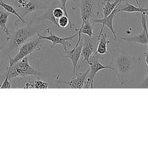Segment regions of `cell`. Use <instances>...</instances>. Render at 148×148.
I'll list each match as a JSON object with an SVG mask.
<instances>
[{
	"label": "cell",
	"mask_w": 148,
	"mask_h": 148,
	"mask_svg": "<svg viewBox=\"0 0 148 148\" xmlns=\"http://www.w3.org/2000/svg\"><path fill=\"white\" fill-rule=\"evenodd\" d=\"M121 2L120 0H115L113 2L111 0H103L102 1V4L103 5V17L108 16L110 14L114 9L119 6Z\"/></svg>",
	"instance_id": "cell-18"
},
{
	"label": "cell",
	"mask_w": 148,
	"mask_h": 148,
	"mask_svg": "<svg viewBox=\"0 0 148 148\" xmlns=\"http://www.w3.org/2000/svg\"><path fill=\"white\" fill-rule=\"evenodd\" d=\"M47 33L49 34V35L47 36H43L42 35H40L39 33H37V35L41 39L43 40H49L51 42V45H50V48L51 49H54V47L57 45H61L62 46L63 49L64 50V52L68 49L70 47H71L72 46V43L71 42L72 39L77 35H78L77 32H76V34L71 36H68V37H65V38H62V37H60L57 35H56V34H53V32H51L50 31V29L47 28L46 29Z\"/></svg>",
	"instance_id": "cell-5"
},
{
	"label": "cell",
	"mask_w": 148,
	"mask_h": 148,
	"mask_svg": "<svg viewBox=\"0 0 148 148\" xmlns=\"http://www.w3.org/2000/svg\"><path fill=\"white\" fill-rule=\"evenodd\" d=\"M43 45V39H41L38 36L34 37L33 38H32L18 48V53L13 58L8 56L9 65H12L13 63L23 58L27 57L28 55L32 54L36 51L40 50Z\"/></svg>",
	"instance_id": "cell-3"
},
{
	"label": "cell",
	"mask_w": 148,
	"mask_h": 148,
	"mask_svg": "<svg viewBox=\"0 0 148 148\" xmlns=\"http://www.w3.org/2000/svg\"><path fill=\"white\" fill-rule=\"evenodd\" d=\"M89 72L87 76L86 83L85 87L86 88H93L94 78L97 73L101 70L104 69H109L114 71V69L110 65H102L97 58L96 56H92L90 59Z\"/></svg>",
	"instance_id": "cell-6"
},
{
	"label": "cell",
	"mask_w": 148,
	"mask_h": 148,
	"mask_svg": "<svg viewBox=\"0 0 148 148\" xmlns=\"http://www.w3.org/2000/svg\"><path fill=\"white\" fill-rule=\"evenodd\" d=\"M78 8L80 9V16L82 20L81 25L86 21L90 20L95 11L94 0H81Z\"/></svg>",
	"instance_id": "cell-8"
},
{
	"label": "cell",
	"mask_w": 148,
	"mask_h": 148,
	"mask_svg": "<svg viewBox=\"0 0 148 148\" xmlns=\"http://www.w3.org/2000/svg\"><path fill=\"white\" fill-rule=\"evenodd\" d=\"M117 7H118V6L108 16H106L105 17H103V18H101V19L97 18V19H92V23H99V24H102V27L101 28V30L99 31V34L97 38L100 37V36L101 35V34L103 32L104 27L106 26L110 29V31L112 33V34L113 35V37L114 38V40L116 39V32H115V31H114V28H113V19H114V17L116 16V14L119 12L118 9H117Z\"/></svg>",
	"instance_id": "cell-9"
},
{
	"label": "cell",
	"mask_w": 148,
	"mask_h": 148,
	"mask_svg": "<svg viewBox=\"0 0 148 148\" xmlns=\"http://www.w3.org/2000/svg\"><path fill=\"white\" fill-rule=\"evenodd\" d=\"M5 78L3 79V82L0 84L1 88H9L11 87V81L12 80L9 79V72L7 70L5 71Z\"/></svg>",
	"instance_id": "cell-22"
},
{
	"label": "cell",
	"mask_w": 148,
	"mask_h": 148,
	"mask_svg": "<svg viewBox=\"0 0 148 148\" xmlns=\"http://www.w3.org/2000/svg\"><path fill=\"white\" fill-rule=\"evenodd\" d=\"M57 1L60 3V5L61 6V8H62V9L64 11L65 15L67 17H69V16H68V14L67 13V10H66V3H67V1L68 0H57Z\"/></svg>",
	"instance_id": "cell-24"
},
{
	"label": "cell",
	"mask_w": 148,
	"mask_h": 148,
	"mask_svg": "<svg viewBox=\"0 0 148 148\" xmlns=\"http://www.w3.org/2000/svg\"><path fill=\"white\" fill-rule=\"evenodd\" d=\"M109 53L111 55L110 65L113 68L121 87H123L127 76L134 68L135 57L123 50L120 47L109 50Z\"/></svg>",
	"instance_id": "cell-1"
},
{
	"label": "cell",
	"mask_w": 148,
	"mask_h": 148,
	"mask_svg": "<svg viewBox=\"0 0 148 148\" xmlns=\"http://www.w3.org/2000/svg\"><path fill=\"white\" fill-rule=\"evenodd\" d=\"M53 14L56 19H58L60 17L64 15L65 13L61 6H57L53 10Z\"/></svg>",
	"instance_id": "cell-23"
},
{
	"label": "cell",
	"mask_w": 148,
	"mask_h": 148,
	"mask_svg": "<svg viewBox=\"0 0 148 148\" xmlns=\"http://www.w3.org/2000/svg\"><path fill=\"white\" fill-rule=\"evenodd\" d=\"M146 15L145 14L141 13V24L143 29L141 33L133 36L121 38V40H123L128 42H133L147 45L146 48L148 49V34H147V28L146 25Z\"/></svg>",
	"instance_id": "cell-7"
},
{
	"label": "cell",
	"mask_w": 148,
	"mask_h": 148,
	"mask_svg": "<svg viewBox=\"0 0 148 148\" xmlns=\"http://www.w3.org/2000/svg\"><path fill=\"white\" fill-rule=\"evenodd\" d=\"M83 43V39L82 38L81 40L77 47H74L73 49H72V50H70L67 49L65 51V58L69 59L71 61L74 72H75L76 69L78 65L79 60L81 56Z\"/></svg>",
	"instance_id": "cell-11"
},
{
	"label": "cell",
	"mask_w": 148,
	"mask_h": 148,
	"mask_svg": "<svg viewBox=\"0 0 148 148\" xmlns=\"http://www.w3.org/2000/svg\"><path fill=\"white\" fill-rule=\"evenodd\" d=\"M147 34H148V28H147Z\"/></svg>",
	"instance_id": "cell-29"
},
{
	"label": "cell",
	"mask_w": 148,
	"mask_h": 148,
	"mask_svg": "<svg viewBox=\"0 0 148 148\" xmlns=\"http://www.w3.org/2000/svg\"><path fill=\"white\" fill-rule=\"evenodd\" d=\"M9 16V13L8 12H4L0 9V28L3 30L6 35V41H9L10 40V38L9 37V31L7 27Z\"/></svg>",
	"instance_id": "cell-17"
},
{
	"label": "cell",
	"mask_w": 148,
	"mask_h": 148,
	"mask_svg": "<svg viewBox=\"0 0 148 148\" xmlns=\"http://www.w3.org/2000/svg\"><path fill=\"white\" fill-rule=\"evenodd\" d=\"M57 23H58L59 27L65 28L69 24V28H72V24L71 19L69 18V17H67L65 14L58 19Z\"/></svg>",
	"instance_id": "cell-21"
},
{
	"label": "cell",
	"mask_w": 148,
	"mask_h": 148,
	"mask_svg": "<svg viewBox=\"0 0 148 148\" xmlns=\"http://www.w3.org/2000/svg\"><path fill=\"white\" fill-rule=\"evenodd\" d=\"M0 6H1L2 8H3V9H4L6 12H8V13H11V14H14V16H16L18 18V20H19L20 21H21L22 23H24V24L26 23V21H25L24 20V19L21 16V15L19 14V13H18V12L16 10V9H15L14 7H13L12 6H11V5H9V4H8V3H6V2H5L3 0H0Z\"/></svg>",
	"instance_id": "cell-20"
},
{
	"label": "cell",
	"mask_w": 148,
	"mask_h": 148,
	"mask_svg": "<svg viewBox=\"0 0 148 148\" xmlns=\"http://www.w3.org/2000/svg\"><path fill=\"white\" fill-rule=\"evenodd\" d=\"M123 0H120V2H121Z\"/></svg>",
	"instance_id": "cell-28"
},
{
	"label": "cell",
	"mask_w": 148,
	"mask_h": 148,
	"mask_svg": "<svg viewBox=\"0 0 148 148\" xmlns=\"http://www.w3.org/2000/svg\"><path fill=\"white\" fill-rule=\"evenodd\" d=\"M148 87V72L146 77L145 79V81L143 82V87Z\"/></svg>",
	"instance_id": "cell-26"
},
{
	"label": "cell",
	"mask_w": 148,
	"mask_h": 148,
	"mask_svg": "<svg viewBox=\"0 0 148 148\" xmlns=\"http://www.w3.org/2000/svg\"><path fill=\"white\" fill-rule=\"evenodd\" d=\"M35 34H37V31L31 28L23 27L17 29L14 34V36L12 39L9 51L16 50L24 43L31 39Z\"/></svg>",
	"instance_id": "cell-4"
},
{
	"label": "cell",
	"mask_w": 148,
	"mask_h": 148,
	"mask_svg": "<svg viewBox=\"0 0 148 148\" xmlns=\"http://www.w3.org/2000/svg\"><path fill=\"white\" fill-rule=\"evenodd\" d=\"M1 50H2V48H1V47H0V53L1 51Z\"/></svg>",
	"instance_id": "cell-27"
},
{
	"label": "cell",
	"mask_w": 148,
	"mask_h": 148,
	"mask_svg": "<svg viewBox=\"0 0 148 148\" xmlns=\"http://www.w3.org/2000/svg\"><path fill=\"white\" fill-rule=\"evenodd\" d=\"M117 9L119 12H139L140 13H144L146 16H148V8H143L140 6H135L133 5L130 4L129 2H127L122 6H118Z\"/></svg>",
	"instance_id": "cell-15"
},
{
	"label": "cell",
	"mask_w": 148,
	"mask_h": 148,
	"mask_svg": "<svg viewBox=\"0 0 148 148\" xmlns=\"http://www.w3.org/2000/svg\"><path fill=\"white\" fill-rule=\"evenodd\" d=\"M88 72L89 69H88L84 73H76L68 83V86L72 88H81L85 87Z\"/></svg>",
	"instance_id": "cell-12"
},
{
	"label": "cell",
	"mask_w": 148,
	"mask_h": 148,
	"mask_svg": "<svg viewBox=\"0 0 148 148\" xmlns=\"http://www.w3.org/2000/svg\"><path fill=\"white\" fill-rule=\"evenodd\" d=\"M83 39V43L82 49L81 56L83 58V62H87L89 64L90 59L94 54V51H95V43H94L92 37L90 38L87 35L84 36Z\"/></svg>",
	"instance_id": "cell-10"
},
{
	"label": "cell",
	"mask_w": 148,
	"mask_h": 148,
	"mask_svg": "<svg viewBox=\"0 0 148 148\" xmlns=\"http://www.w3.org/2000/svg\"><path fill=\"white\" fill-rule=\"evenodd\" d=\"M48 83L38 77L37 79H29L24 86V88H48Z\"/></svg>",
	"instance_id": "cell-19"
},
{
	"label": "cell",
	"mask_w": 148,
	"mask_h": 148,
	"mask_svg": "<svg viewBox=\"0 0 148 148\" xmlns=\"http://www.w3.org/2000/svg\"><path fill=\"white\" fill-rule=\"evenodd\" d=\"M16 5L18 9L24 12V14L21 16L23 18L27 14L36 11L39 8L36 4L29 0H17Z\"/></svg>",
	"instance_id": "cell-13"
},
{
	"label": "cell",
	"mask_w": 148,
	"mask_h": 148,
	"mask_svg": "<svg viewBox=\"0 0 148 148\" xmlns=\"http://www.w3.org/2000/svg\"><path fill=\"white\" fill-rule=\"evenodd\" d=\"M9 72V79L12 80L17 77H26L29 75H34L39 78L43 76L44 73L34 68L29 63L27 57L9 65L6 68Z\"/></svg>",
	"instance_id": "cell-2"
},
{
	"label": "cell",
	"mask_w": 148,
	"mask_h": 148,
	"mask_svg": "<svg viewBox=\"0 0 148 148\" xmlns=\"http://www.w3.org/2000/svg\"><path fill=\"white\" fill-rule=\"evenodd\" d=\"M98 39L99 42L98 43L95 53H94V54L92 55L94 56H96L97 54L99 55L105 54L108 52L107 46L110 43V40H109L106 33L102 34Z\"/></svg>",
	"instance_id": "cell-14"
},
{
	"label": "cell",
	"mask_w": 148,
	"mask_h": 148,
	"mask_svg": "<svg viewBox=\"0 0 148 148\" xmlns=\"http://www.w3.org/2000/svg\"><path fill=\"white\" fill-rule=\"evenodd\" d=\"M143 56H145V62L148 68V49H146V52L144 53Z\"/></svg>",
	"instance_id": "cell-25"
},
{
	"label": "cell",
	"mask_w": 148,
	"mask_h": 148,
	"mask_svg": "<svg viewBox=\"0 0 148 148\" xmlns=\"http://www.w3.org/2000/svg\"><path fill=\"white\" fill-rule=\"evenodd\" d=\"M57 6H58L57 3H54L51 4L48 8V9L46 10V11L42 15H40L38 18V20L39 21L47 20V21H50V23H53V24H54L56 25L58 27L57 21L56 20V18L54 17V16L53 14V10Z\"/></svg>",
	"instance_id": "cell-16"
}]
</instances>
